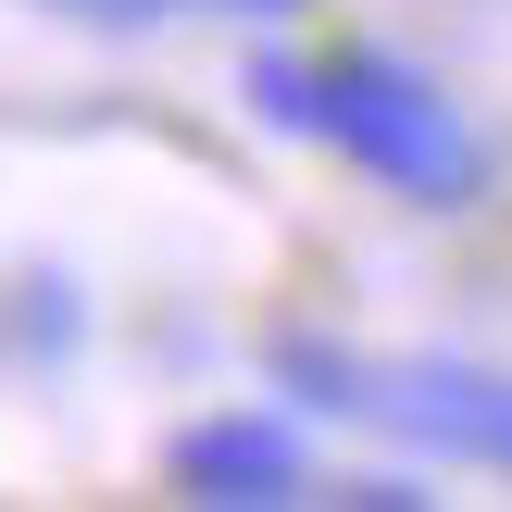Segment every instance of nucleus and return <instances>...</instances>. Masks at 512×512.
I'll return each mask as SVG.
<instances>
[{
    "instance_id": "f257e3e1",
    "label": "nucleus",
    "mask_w": 512,
    "mask_h": 512,
    "mask_svg": "<svg viewBox=\"0 0 512 512\" xmlns=\"http://www.w3.org/2000/svg\"><path fill=\"white\" fill-rule=\"evenodd\" d=\"M313 138L350 150V163H363L388 200H413V213H475V200H488L475 125L450 113V88L413 63V50H388V38H350V50L313 63Z\"/></svg>"
},
{
    "instance_id": "f03ea898",
    "label": "nucleus",
    "mask_w": 512,
    "mask_h": 512,
    "mask_svg": "<svg viewBox=\"0 0 512 512\" xmlns=\"http://www.w3.org/2000/svg\"><path fill=\"white\" fill-rule=\"evenodd\" d=\"M363 425H400L413 450H450V463H500L512 475V375L488 363H375V400Z\"/></svg>"
},
{
    "instance_id": "7ed1b4c3",
    "label": "nucleus",
    "mask_w": 512,
    "mask_h": 512,
    "mask_svg": "<svg viewBox=\"0 0 512 512\" xmlns=\"http://www.w3.org/2000/svg\"><path fill=\"white\" fill-rule=\"evenodd\" d=\"M163 475L200 512H288V500H313V463H300V438L275 413H200L163 450Z\"/></svg>"
},
{
    "instance_id": "20e7f679",
    "label": "nucleus",
    "mask_w": 512,
    "mask_h": 512,
    "mask_svg": "<svg viewBox=\"0 0 512 512\" xmlns=\"http://www.w3.org/2000/svg\"><path fill=\"white\" fill-rule=\"evenodd\" d=\"M263 375L300 400V413H338V425H363V400H375V363L338 350V338H313V325H288V338L263 350Z\"/></svg>"
},
{
    "instance_id": "39448f33",
    "label": "nucleus",
    "mask_w": 512,
    "mask_h": 512,
    "mask_svg": "<svg viewBox=\"0 0 512 512\" xmlns=\"http://www.w3.org/2000/svg\"><path fill=\"white\" fill-rule=\"evenodd\" d=\"M75 275H13V350H38V363H63L75 350Z\"/></svg>"
},
{
    "instance_id": "423d86ee",
    "label": "nucleus",
    "mask_w": 512,
    "mask_h": 512,
    "mask_svg": "<svg viewBox=\"0 0 512 512\" xmlns=\"http://www.w3.org/2000/svg\"><path fill=\"white\" fill-rule=\"evenodd\" d=\"M250 113L288 125V138H313V63H300V50H250Z\"/></svg>"
},
{
    "instance_id": "0eeeda50",
    "label": "nucleus",
    "mask_w": 512,
    "mask_h": 512,
    "mask_svg": "<svg viewBox=\"0 0 512 512\" xmlns=\"http://www.w3.org/2000/svg\"><path fill=\"white\" fill-rule=\"evenodd\" d=\"M38 13H63V25H88V38H163L188 0H38Z\"/></svg>"
},
{
    "instance_id": "6e6552de",
    "label": "nucleus",
    "mask_w": 512,
    "mask_h": 512,
    "mask_svg": "<svg viewBox=\"0 0 512 512\" xmlns=\"http://www.w3.org/2000/svg\"><path fill=\"white\" fill-rule=\"evenodd\" d=\"M200 13H238V25H288V13H313V0H200Z\"/></svg>"
}]
</instances>
